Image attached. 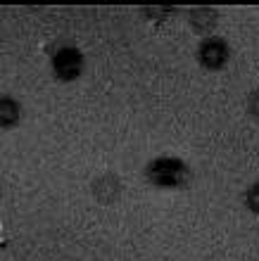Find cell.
I'll use <instances>...</instances> for the list:
<instances>
[{"mask_svg": "<svg viewBox=\"0 0 259 261\" xmlns=\"http://www.w3.org/2000/svg\"><path fill=\"white\" fill-rule=\"evenodd\" d=\"M191 19L195 24V29H207L211 24V19H214V12H209V10H195L191 14Z\"/></svg>", "mask_w": 259, "mask_h": 261, "instance_id": "cell-6", "label": "cell"}, {"mask_svg": "<svg viewBox=\"0 0 259 261\" xmlns=\"http://www.w3.org/2000/svg\"><path fill=\"white\" fill-rule=\"evenodd\" d=\"M247 206H250L252 212L259 214V183L247 190Z\"/></svg>", "mask_w": 259, "mask_h": 261, "instance_id": "cell-7", "label": "cell"}, {"mask_svg": "<svg viewBox=\"0 0 259 261\" xmlns=\"http://www.w3.org/2000/svg\"><path fill=\"white\" fill-rule=\"evenodd\" d=\"M226 57H228V48H226V43L221 38H209V41L200 45V62L205 67H221L226 62Z\"/></svg>", "mask_w": 259, "mask_h": 261, "instance_id": "cell-3", "label": "cell"}, {"mask_svg": "<svg viewBox=\"0 0 259 261\" xmlns=\"http://www.w3.org/2000/svg\"><path fill=\"white\" fill-rule=\"evenodd\" d=\"M81 53L74 48H64L57 53V57H55V74L60 76V79H74V76L81 74Z\"/></svg>", "mask_w": 259, "mask_h": 261, "instance_id": "cell-2", "label": "cell"}, {"mask_svg": "<svg viewBox=\"0 0 259 261\" xmlns=\"http://www.w3.org/2000/svg\"><path fill=\"white\" fill-rule=\"evenodd\" d=\"M0 117H3V124H14L17 117H19V110L14 107V102L10 97H5V100L0 102Z\"/></svg>", "mask_w": 259, "mask_h": 261, "instance_id": "cell-5", "label": "cell"}, {"mask_svg": "<svg viewBox=\"0 0 259 261\" xmlns=\"http://www.w3.org/2000/svg\"><path fill=\"white\" fill-rule=\"evenodd\" d=\"M96 195L100 199H116V195H119V183H116V176H103V178L96 183Z\"/></svg>", "mask_w": 259, "mask_h": 261, "instance_id": "cell-4", "label": "cell"}, {"mask_svg": "<svg viewBox=\"0 0 259 261\" xmlns=\"http://www.w3.org/2000/svg\"><path fill=\"white\" fill-rule=\"evenodd\" d=\"M148 176H150V180L157 183V186H178V183H183L185 180L188 169H185V164L181 162V159L159 157L150 164Z\"/></svg>", "mask_w": 259, "mask_h": 261, "instance_id": "cell-1", "label": "cell"}]
</instances>
